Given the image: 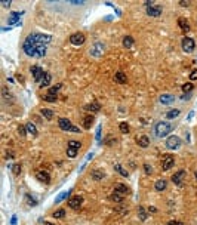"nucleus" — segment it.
<instances>
[{"mask_svg": "<svg viewBox=\"0 0 197 225\" xmlns=\"http://www.w3.org/2000/svg\"><path fill=\"white\" fill-rule=\"evenodd\" d=\"M50 40H52V36H49V34L31 33L27 36V39L22 45V49L31 58H43L46 55V49H47V45L50 43Z\"/></svg>", "mask_w": 197, "mask_h": 225, "instance_id": "obj_1", "label": "nucleus"}, {"mask_svg": "<svg viewBox=\"0 0 197 225\" xmlns=\"http://www.w3.org/2000/svg\"><path fill=\"white\" fill-rule=\"evenodd\" d=\"M170 131H172V126L167 122H158L154 126V134H156L157 138H164Z\"/></svg>", "mask_w": 197, "mask_h": 225, "instance_id": "obj_2", "label": "nucleus"}, {"mask_svg": "<svg viewBox=\"0 0 197 225\" xmlns=\"http://www.w3.org/2000/svg\"><path fill=\"white\" fill-rule=\"evenodd\" d=\"M179 147H181V139L178 136L172 135L166 139V148H169V150H178Z\"/></svg>", "mask_w": 197, "mask_h": 225, "instance_id": "obj_3", "label": "nucleus"}, {"mask_svg": "<svg viewBox=\"0 0 197 225\" xmlns=\"http://www.w3.org/2000/svg\"><path fill=\"white\" fill-rule=\"evenodd\" d=\"M84 42H86V37H84L83 33H74V34L70 36V43L71 45L80 46V45H83Z\"/></svg>", "mask_w": 197, "mask_h": 225, "instance_id": "obj_4", "label": "nucleus"}, {"mask_svg": "<svg viewBox=\"0 0 197 225\" xmlns=\"http://www.w3.org/2000/svg\"><path fill=\"white\" fill-rule=\"evenodd\" d=\"M81 204H83V197L81 195H73L68 200V206L71 209H74V210H79L80 207H81Z\"/></svg>", "mask_w": 197, "mask_h": 225, "instance_id": "obj_5", "label": "nucleus"}, {"mask_svg": "<svg viewBox=\"0 0 197 225\" xmlns=\"http://www.w3.org/2000/svg\"><path fill=\"white\" fill-rule=\"evenodd\" d=\"M58 125H59V129H62V131H65V132H71L73 131V123H71V120H68V119H65V117H61L59 120H58Z\"/></svg>", "mask_w": 197, "mask_h": 225, "instance_id": "obj_6", "label": "nucleus"}, {"mask_svg": "<svg viewBox=\"0 0 197 225\" xmlns=\"http://www.w3.org/2000/svg\"><path fill=\"white\" fill-rule=\"evenodd\" d=\"M181 46H182V49H184L185 52H193L194 47H196V42H194L191 37H184Z\"/></svg>", "mask_w": 197, "mask_h": 225, "instance_id": "obj_7", "label": "nucleus"}, {"mask_svg": "<svg viewBox=\"0 0 197 225\" xmlns=\"http://www.w3.org/2000/svg\"><path fill=\"white\" fill-rule=\"evenodd\" d=\"M30 71H31V74H33V79H34L37 83H40V80H41L43 76H44V71H43L40 67H37V65H33V67L30 68Z\"/></svg>", "mask_w": 197, "mask_h": 225, "instance_id": "obj_8", "label": "nucleus"}, {"mask_svg": "<svg viewBox=\"0 0 197 225\" xmlns=\"http://www.w3.org/2000/svg\"><path fill=\"white\" fill-rule=\"evenodd\" d=\"M173 163H175V159L167 154V156L164 157V160L161 162V169H163V170H169L170 167H173Z\"/></svg>", "mask_w": 197, "mask_h": 225, "instance_id": "obj_9", "label": "nucleus"}, {"mask_svg": "<svg viewBox=\"0 0 197 225\" xmlns=\"http://www.w3.org/2000/svg\"><path fill=\"white\" fill-rule=\"evenodd\" d=\"M114 193H117V194H120V195H127L129 193H130V190H129V187H126L124 184H116L114 185Z\"/></svg>", "mask_w": 197, "mask_h": 225, "instance_id": "obj_10", "label": "nucleus"}, {"mask_svg": "<svg viewBox=\"0 0 197 225\" xmlns=\"http://www.w3.org/2000/svg\"><path fill=\"white\" fill-rule=\"evenodd\" d=\"M22 15H24V12H12V15H10V16H9V19H7L9 25H13V24L21 25V22H19L18 19H19V16H22Z\"/></svg>", "mask_w": 197, "mask_h": 225, "instance_id": "obj_11", "label": "nucleus"}, {"mask_svg": "<svg viewBox=\"0 0 197 225\" xmlns=\"http://www.w3.org/2000/svg\"><path fill=\"white\" fill-rule=\"evenodd\" d=\"M161 6H150V7H147V15H150V16H160L161 15Z\"/></svg>", "mask_w": 197, "mask_h": 225, "instance_id": "obj_12", "label": "nucleus"}, {"mask_svg": "<svg viewBox=\"0 0 197 225\" xmlns=\"http://www.w3.org/2000/svg\"><path fill=\"white\" fill-rule=\"evenodd\" d=\"M90 53H92L93 56H101V55L104 53V45H102V43H95V45L92 46Z\"/></svg>", "mask_w": 197, "mask_h": 225, "instance_id": "obj_13", "label": "nucleus"}, {"mask_svg": "<svg viewBox=\"0 0 197 225\" xmlns=\"http://www.w3.org/2000/svg\"><path fill=\"white\" fill-rule=\"evenodd\" d=\"M36 178H37L40 182H44V184H49V181H50L49 173L44 172V170H37V172H36Z\"/></svg>", "mask_w": 197, "mask_h": 225, "instance_id": "obj_14", "label": "nucleus"}, {"mask_svg": "<svg viewBox=\"0 0 197 225\" xmlns=\"http://www.w3.org/2000/svg\"><path fill=\"white\" fill-rule=\"evenodd\" d=\"M160 102L161 104H164V105H169V104H172L173 101H175V96L173 95H170V93H163V95H160Z\"/></svg>", "mask_w": 197, "mask_h": 225, "instance_id": "obj_15", "label": "nucleus"}, {"mask_svg": "<svg viewBox=\"0 0 197 225\" xmlns=\"http://www.w3.org/2000/svg\"><path fill=\"white\" fill-rule=\"evenodd\" d=\"M136 144H138L139 147H142V148H147V147L150 145V139H148V136L139 135V136H136Z\"/></svg>", "mask_w": 197, "mask_h": 225, "instance_id": "obj_16", "label": "nucleus"}, {"mask_svg": "<svg viewBox=\"0 0 197 225\" xmlns=\"http://www.w3.org/2000/svg\"><path fill=\"white\" fill-rule=\"evenodd\" d=\"M93 116H86V117H83V120H81V125H83V128L84 129H90L92 128V125H93Z\"/></svg>", "mask_w": 197, "mask_h": 225, "instance_id": "obj_17", "label": "nucleus"}, {"mask_svg": "<svg viewBox=\"0 0 197 225\" xmlns=\"http://www.w3.org/2000/svg\"><path fill=\"white\" fill-rule=\"evenodd\" d=\"M178 25H179V28H181L184 33H187V31L190 30V24H188V21H187L185 18H178Z\"/></svg>", "mask_w": 197, "mask_h": 225, "instance_id": "obj_18", "label": "nucleus"}, {"mask_svg": "<svg viewBox=\"0 0 197 225\" xmlns=\"http://www.w3.org/2000/svg\"><path fill=\"white\" fill-rule=\"evenodd\" d=\"M184 178H185V172H184V170H179L178 173H175V175L172 176V181H173L175 184H181Z\"/></svg>", "mask_w": 197, "mask_h": 225, "instance_id": "obj_19", "label": "nucleus"}, {"mask_svg": "<svg viewBox=\"0 0 197 225\" xmlns=\"http://www.w3.org/2000/svg\"><path fill=\"white\" fill-rule=\"evenodd\" d=\"M166 187H167L166 179H158V181H156V184H154L156 191H164V190H166Z\"/></svg>", "mask_w": 197, "mask_h": 225, "instance_id": "obj_20", "label": "nucleus"}, {"mask_svg": "<svg viewBox=\"0 0 197 225\" xmlns=\"http://www.w3.org/2000/svg\"><path fill=\"white\" fill-rule=\"evenodd\" d=\"M84 110L92 111V113H98V111L101 110V105H99V104H96V102H92V104H87V105L84 107Z\"/></svg>", "mask_w": 197, "mask_h": 225, "instance_id": "obj_21", "label": "nucleus"}, {"mask_svg": "<svg viewBox=\"0 0 197 225\" xmlns=\"http://www.w3.org/2000/svg\"><path fill=\"white\" fill-rule=\"evenodd\" d=\"M50 79H52V77H50V74H49V73H44L43 79L40 80L39 86H40V88H46V86H47V85L50 83Z\"/></svg>", "mask_w": 197, "mask_h": 225, "instance_id": "obj_22", "label": "nucleus"}, {"mask_svg": "<svg viewBox=\"0 0 197 225\" xmlns=\"http://www.w3.org/2000/svg\"><path fill=\"white\" fill-rule=\"evenodd\" d=\"M123 46H124L126 49H130V47L133 46V37L124 36V37H123Z\"/></svg>", "mask_w": 197, "mask_h": 225, "instance_id": "obj_23", "label": "nucleus"}, {"mask_svg": "<svg viewBox=\"0 0 197 225\" xmlns=\"http://www.w3.org/2000/svg\"><path fill=\"white\" fill-rule=\"evenodd\" d=\"M116 80H117L118 83H121V85H126V82H127L126 74H124L123 71H117V73H116Z\"/></svg>", "mask_w": 197, "mask_h": 225, "instance_id": "obj_24", "label": "nucleus"}, {"mask_svg": "<svg viewBox=\"0 0 197 225\" xmlns=\"http://www.w3.org/2000/svg\"><path fill=\"white\" fill-rule=\"evenodd\" d=\"M179 110L178 108H175V110H170V111H167L166 113V119H169V120H172V119H175V117H178L179 116Z\"/></svg>", "mask_w": 197, "mask_h": 225, "instance_id": "obj_25", "label": "nucleus"}, {"mask_svg": "<svg viewBox=\"0 0 197 225\" xmlns=\"http://www.w3.org/2000/svg\"><path fill=\"white\" fill-rule=\"evenodd\" d=\"M92 178L95 181H101L102 178H104V172H101V170H92Z\"/></svg>", "mask_w": 197, "mask_h": 225, "instance_id": "obj_26", "label": "nucleus"}, {"mask_svg": "<svg viewBox=\"0 0 197 225\" xmlns=\"http://www.w3.org/2000/svg\"><path fill=\"white\" fill-rule=\"evenodd\" d=\"M118 128H120V132H121V134H129V132H130L129 125H127L126 122H121V123L118 125Z\"/></svg>", "mask_w": 197, "mask_h": 225, "instance_id": "obj_27", "label": "nucleus"}, {"mask_svg": "<svg viewBox=\"0 0 197 225\" xmlns=\"http://www.w3.org/2000/svg\"><path fill=\"white\" fill-rule=\"evenodd\" d=\"M61 88H62V85H56V86H53V88H49V90H47V93L49 95H58V92L61 90Z\"/></svg>", "mask_w": 197, "mask_h": 225, "instance_id": "obj_28", "label": "nucleus"}, {"mask_svg": "<svg viewBox=\"0 0 197 225\" xmlns=\"http://www.w3.org/2000/svg\"><path fill=\"white\" fill-rule=\"evenodd\" d=\"M138 218H139V219H142V221H145V219H147V212H145V209H144V207H141V206L138 207Z\"/></svg>", "mask_w": 197, "mask_h": 225, "instance_id": "obj_29", "label": "nucleus"}, {"mask_svg": "<svg viewBox=\"0 0 197 225\" xmlns=\"http://www.w3.org/2000/svg\"><path fill=\"white\" fill-rule=\"evenodd\" d=\"M27 132H30L31 135H37V129H36V126L33 125V123H27Z\"/></svg>", "mask_w": 197, "mask_h": 225, "instance_id": "obj_30", "label": "nucleus"}, {"mask_svg": "<svg viewBox=\"0 0 197 225\" xmlns=\"http://www.w3.org/2000/svg\"><path fill=\"white\" fill-rule=\"evenodd\" d=\"M80 147H81V142H80V141H68V148L79 150Z\"/></svg>", "mask_w": 197, "mask_h": 225, "instance_id": "obj_31", "label": "nucleus"}, {"mask_svg": "<svg viewBox=\"0 0 197 225\" xmlns=\"http://www.w3.org/2000/svg\"><path fill=\"white\" fill-rule=\"evenodd\" d=\"M64 215H65V210H64V209H58V210L53 212V218H56V219L64 218Z\"/></svg>", "mask_w": 197, "mask_h": 225, "instance_id": "obj_32", "label": "nucleus"}, {"mask_svg": "<svg viewBox=\"0 0 197 225\" xmlns=\"http://www.w3.org/2000/svg\"><path fill=\"white\" fill-rule=\"evenodd\" d=\"M194 89V85L193 83H185V85H182V90H184V93H188V92H191V90Z\"/></svg>", "mask_w": 197, "mask_h": 225, "instance_id": "obj_33", "label": "nucleus"}, {"mask_svg": "<svg viewBox=\"0 0 197 225\" xmlns=\"http://www.w3.org/2000/svg\"><path fill=\"white\" fill-rule=\"evenodd\" d=\"M110 198H111L113 201H116V203H121L124 197H123V195H120V194H117V193H114V194H113V195H111Z\"/></svg>", "mask_w": 197, "mask_h": 225, "instance_id": "obj_34", "label": "nucleus"}, {"mask_svg": "<svg viewBox=\"0 0 197 225\" xmlns=\"http://www.w3.org/2000/svg\"><path fill=\"white\" fill-rule=\"evenodd\" d=\"M41 114H43L47 120H50V119L53 117V113H52L50 110H46V108H43V110H41Z\"/></svg>", "mask_w": 197, "mask_h": 225, "instance_id": "obj_35", "label": "nucleus"}, {"mask_svg": "<svg viewBox=\"0 0 197 225\" xmlns=\"http://www.w3.org/2000/svg\"><path fill=\"white\" fill-rule=\"evenodd\" d=\"M67 156H68L70 159H76V157H77V150L68 148V150H67Z\"/></svg>", "mask_w": 197, "mask_h": 225, "instance_id": "obj_36", "label": "nucleus"}, {"mask_svg": "<svg viewBox=\"0 0 197 225\" xmlns=\"http://www.w3.org/2000/svg\"><path fill=\"white\" fill-rule=\"evenodd\" d=\"M68 194H70V191H65V193L59 194V195H58V197L55 198V203H61V201H62V200H64V198H65V197H67Z\"/></svg>", "mask_w": 197, "mask_h": 225, "instance_id": "obj_37", "label": "nucleus"}, {"mask_svg": "<svg viewBox=\"0 0 197 225\" xmlns=\"http://www.w3.org/2000/svg\"><path fill=\"white\" fill-rule=\"evenodd\" d=\"M12 172H13V175H19V173H21V165H19V163L13 165V166H12Z\"/></svg>", "mask_w": 197, "mask_h": 225, "instance_id": "obj_38", "label": "nucleus"}, {"mask_svg": "<svg viewBox=\"0 0 197 225\" xmlns=\"http://www.w3.org/2000/svg\"><path fill=\"white\" fill-rule=\"evenodd\" d=\"M25 198H27V201H28L30 206H36V204H37V200H34L30 194H25Z\"/></svg>", "mask_w": 197, "mask_h": 225, "instance_id": "obj_39", "label": "nucleus"}, {"mask_svg": "<svg viewBox=\"0 0 197 225\" xmlns=\"http://www.w3.org/2000/svg\"><path fill=\"white\" fill-rule=\"evenodd\" d=\"M116 170H117V172L120 173V175H121V176H124V178H126V176L129 175V173H127V172H126V170H124V169H123V167L120 166V165H116Z\"/></svg>", "mask_w": 197, "mask_h": 225, "instance_id": "obj_40", "label": "nucleus"}, {"mask_svg": "<svg viewBox=\"0 0 197 225\" xmlns=\"http://www.w3.org/2000/svg\"><path fill=\"white\" fill-rule=\"evenodd\" d=\"M43 99H44V101H47V102H55V101H56V96H55V95H49V93H47Z\"/></svg>", "mask_w": 197, "mask_h": 225, "instance_id": "obj_41", "label": "nucleus"}, {"mask_svg": "<svg viewBox=\"0 0 197 225\" xmlns=\"http://www.w3.org/2000/svg\"><path fill=\"white\" fill-rule=\"evenodd\" d=\"M190 80H197V70H193L191 73H190Z\"/></svg>", "mask_w": 197, "mask_h": 225, "instance_id": "obj_42", "label": "nucleus"}, {"mask_svg": "<svg viewBox=\"0 0 197 225\" xmlns=\"http://www.w3.org/2000/svg\"><path fill=\"white\" fill-rule=\"evenodd\" d=\"M1 92H3V96H4V99H10V96H12V95H10V93L7 92V89H6V88H3V90H1Z\"/></svg>", "mask_w": 197, "mask_h": 225, "instance_id": "obj_43", "label": "nucleus"}, {"mask_svg": "<svg viewBox=\"0 0 197 225\" xmlns=\"http://www.w3.org/2000/svg\"><path fill=\"white\" fill-rule=\"evenodd\" d=\"M18 131H19V134H21V135H24V136H25V134H27V128L19 126V128H18Z\"/></svg>", "mask_w": 197, "mask_h": 225, "instance_id": "obj_44", "label": "nucleus"}, {"mask_svg": "<svg viewBox=\"0 0 197 225\" xmlns=\"http://www.w3.org/2000/svg\"><path fill=\"white\" fill-rule=\"evenodd\" d=\"M144 169H145V172H147L148 175L151 173V166H150V165H144Z\"/></svg>", "mask_w": 197, "mask_h": 225, "instance_id": "obj_45", "label": "nucleus"}, {"mask_svg": "<svg viewBox=\"0 0 197 225\" xmlns=\"http://www.w3.org/2000/svg\"><path fill=\"white\" fill-rule=\"evenodd\" d=\"M166 225H182V222H178V221H169Z\"/></svg>", "mask_w": 197, "mask_h": 225, "instance_id": "obj_46", "label": "nucleus"}, {"mask_svg": "<svg viewBox=\"0 0 197 225\" xmlns=\"http://www.w3.org/2000/svg\"><path fill=\"white\" fill-rule=\"evenodd\" d=\"M96 138H98V141L101 139V126H98V132H96Z\"/></svg>", "mask_w": 197, "mask_h": 225, "instance_id": "obj_47", "label": "nucleus"}, {"mask_svg": "<svg viewBox=\"0 0 197 225\" xmlns=\"http://www.w3.org/2000/svg\"><path fill=\"white\" fill-rule=\"evenodd\" d=\"M10 224H12V225H16V216H15V215L12 216V219H10Z\"/></svg>", "mask_w": 197, "mask_h": 225, "instance_id": "obj_48", "label": "nucleus"}, {"mask_svg": "<svg viewBox=\"0 0 197 225\" xmlns=\"http://www.w3.org/2000/svg\"><path fill=\"white\" fill-rule=\"evenodd\" d=\"M148 210H150L151 213H156V212H157V209H156V207H153V206H151V207H148Z\"/></svg>", "mask_w": 197, "mask_h": 225, "instance_id": "obj_49", "label": "nucleus"}, {"mask_svg": "<svg viewBox=\"0 0 197 225\" xmlns=\"http://www.w3.org/2000/svg\"><path fill=\"white\" fill-rule=\"evenodd\" d=\"M194 117V113H190L188 116H187V120H190V119H193Z\"/></svg>", "mask_w": 197, "mask_h": 225, "instance_id": "obj_50", "label": "nucleus"}, {"mask_svg": "<svg viewBox=\"0 0 197 225\" xmlns=\"http://www.w3.org/2000/svg\"><path fill=\"white\" fill-rule=\"evenodd\" d=\"M3 4H4V6H9L10 1H9V0H3Z\"/></svg>", "mask_w": 197, "mask_h": 225, "instance_id": "obj_51", "label": "nucleus"}, {"mask_svg": "<svg viewBox=\"0 0 197 225\" xmlns=\"http://www.w3.org/2000/svg\"><path fill=\"white\" fill-rule=\"evenodd\" d=\"M181 4H182V6H188V1H187V0H182Z\"/></svg>", "mask_w": 197, "mask_h": 225, "instance_id": "obj_52", "label": "nucleus"}, {"mask_svg": "<svg viewBox=\"0 0 197 225\" xmlns=\"http://www.w3.org/2000/svg\"><path fill=\"white\" fill-rule=\"evenodd\" d=\"M44 225H53V224H50V222H46V224H44Z\"/></svg>", "mask_w": 197, "mask_h": 225, "instance_id": "obj_53", "label": "nucleus"}, {"mask_svg": "<svg viewBox=\"0 0 197 225\" xmlns=\"http://www.w3.org/2000/svg\"><path fill=\"white\" fill-rule=\"evenodd\" d=\"M196 179H197V173H196Z\"/></svg>", "mask_w": 197, "mask_h": 225, "instance_id": "obj_54", "label": "nucleus"}]
</instances>
